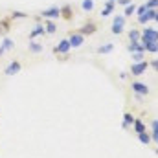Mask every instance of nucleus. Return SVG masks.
Segmentation results:
<instances>
[{
	"label": "nucleus",
	"instance_id": "aec40b11",
	"mask_svg": "<svg viewBox=\"0 0 158 158\" xmlns=\"http://www.w3.org/2000/svg\"><path fill=\"white\" fill-rule=\"evenodd\" d=\"M143 46H145V52H149V53H158V40L156 42H153V40H145L143 42Z\"/></svg>",
	"mask_w": 158,
	"mask_h": 158
},
{
	"label": "nucleus",
	"instance_id": "7ed1b4c3",
	"mask_svg": "<svg viewBox=\"0 0 158 158\" xmlns=\"http://www.w3.org/2000/svg\"><path fill=\"white\" fill-rule=\"evenodd\" d=\"M39 17L40 19H52V20H55V19L61 17V7L59 6H50V7H46V9L40 11Z\"/></svg>",
	"mask_w": 158,
	"mask_h": 158
},
{
	"label": "nucleus",
	"instance_id": "a211bd4d",
	"mask_svg": "<svg viewBox=\"0 0 158 158\" xmlns=\"http://www.w3.org/2000/svg\"><path fill=\"white\" fill-rule=\"evenodd\" d=\"M127 37H129V42L140 40V37H142V30H138V28H131L129 33H127Z\"/></svg>",
	"mask_w": 158,
	"mask_h": 158
},
{
	"label": "nucleus",
	"instance_id": "c85d7f7f",
	"mask_svg": "<svg viewBox=\"0 0 158 158\" xmlns=\"http://www.w3.org/2000/svg\"><path fill=\"white\" fill-rule=\"evenodd\" d=\"M145 6H147L149 9H158V0H147Z\"/></svg>",
	"mask_w": 158,
	"mask_h": 158
},
{
	"label": "nucleus",
	"instance_id": "393cba45",
	"mask_svg": "<svg viewBox=\"0 0 158 158\" xmlns=\"http://www.w3.org/2000/svg\"><path fill=\"white\" fill-rule=\"evenodd\" d=\"M132 125H134V131H136L138 134H140V132H145V123H143L142 119H134Z\"/></svg>",
	"mask_w": 158,
	"mask_h": 158
},
{
	"label": "nucleus",
	"instance_id": "f257e3e1",
	"mask_svg": "<svg viewBox=\"0 0 158 158\" xmlns=\"http://www.w3.org/2000/svg\"><path fill=\"white\" fill-rule=\"evenodd\" d=\"M125 24H127V19L123 15H114L112 19V26H110V31L112 35H121L125 31Z\"/></svg>",
	"mask_w": 158,
	"mask_h": 158
},
{
	"label": "nucleus",
	"instance_id": "4be33fe9",
	"mask_svg": "<svg viewBox=\"0 0 158 158\" xmlns=\"http://www.w3.org/2000/svg\"><path fill=\"white\" fill-rule=\"evenodd\" d=\"M28 50H30L31 53H40V52H42V44H40V42H37V40H30Z\"/></svg>",
	"mask_w": 158,
	"mask_h": 158
},
{
	"label": "nucleus",
	"instance_id": "c756f323",
	"mask_svg": "<svg viewBox=\"0 0 158 158\" xmlns=\"http://www.w3.org/2000/svg\"><path fill=\"white\" fill-rule=\"evenodd\" d=\"M145 11H147V6H145V4H142V6H138V7H136V15H138V17H142Z\"/></svg>",
	"mask_w": 158,
	"mask_h": 158
},
{
	"label": "nucleus",
	"instance_id": "412c9836",
	"mask_svg": "<svg viewBox=\"0 0 158 158\" xmlns=\"http://www.w3.org/2000/svg\"><path fill=\"white\" fill-rule=\"evenodd\" d=\"M136 7H138V6H136L134 2H131L129 6H125V7H123V17L129 19L131 15H134V13H136Z\"/></svg>",
	"mask_w": 158,
	"mask_h": 158
},
{
	"label": "nucleus",
	"instance_id": "2f4dec72",
	"mask_svg": "<svg viewBox=\"0 0 158 158\" xmlns=\"http://www.w3.org/2000/svg\"><path fill=\"white\" fill-rule=\"evenodd\" d=\"M131 2H132V0H118V2H116V6H121V7H125V6H129Z\"/></svg>",
	"mask_w": 158,
	"mask_h": 158
},
{
	"label": "nucleus",
	"instance_id": "ddd939ff",
	"mask_svg": "<svg viewBox=\"0 0 158 158\" xmlns=\"http://www.w3.org/2000/svg\"><path fill=\"white\" fill-rule=\"evenodd\" d=\"M114 9H116V2L107 0V2H105V7L101 9V17H110V15L114 13Z\"/></svg>",
	"mask_w": 158,
	"mask_h": 158
},
{
	"label": "nucleus",
	"instance_id": "f8f14e48",
	"mask_svg": "<svg viewBox=\"0 0 158 158\" xmlns=\"http://www.w3.org/2000/svg\"><path fill=\"white\" fill-rule=\"evenodd\" d=\"M40 35H46V30H44V22H39V24H35V28L31 30V33H30V40H35L37 37Z\"/></svg>",
	"mask_w": 158,
	"mask_h": 158
},
{
	"label": "nucleus",
	"instance_id": "9d476101",
	"mask_svg": "<svg viewBox=\"0 0 158 158\" xmlns=\"http://www.w3.org/2000/svg\"><path fill=\"white\" fill-rule=\"evenodd\" d=\"M61 19L66 20V22H70V20L74 19V7H72V4L61 6Z\"/></svg>",
	"mask_w": 158,
	"mask_h": 158
},
{
	"label": "nucleus",
	"instance_id": "5701e85b",
	"mask_svg": "<svg viewBox=\"0 0 158 158\" xmlns=\"http://www.w3.org/2000/svg\"><path fill=\"white\" fill-rule=\"evenodd\" d=\"M132 123H134V116H132L131 112H125V114H123V123H121V127L127 129V127H131Z\"/></svg>",
	"mask_w": 158,
	"mask_h": 158
},
{
	"label": "nucleus",
	"instance_id": "39448f33",
	"mask_svg": "<svg viewBox=\"0 0 158 158\" xmlns=\"http://www.w3.org/2000/svg\"><path fill=\"white\" fill-rule=\"evenodd\" d=\"M66 39H68V42H70L72 48H81V46L85 44V35L79 33V31H70Z\"/></svg>",
	"mask_w": 158,
	"mask_h": 158
},
{
	"label": "nucleus",
	"instance_id": "bb28decb",
	"mask_svg": "<svg viewBox=\"0 0 158 158\" xmlns=\"http://www.w3.org/2000/svg\"><path fill=\"white\" fill-rule=\"evenodd\" d=\"M131 57H132V61H134V63H140V61H143V59H145V52H132V53H131Z\"/></svg>",
	"mask_w": 158,
	"mask_h": 158
},
{
	"label": "nucleus",
	"instance_id": "2eb2a0df",
	"mask_svg": "<svg viewBox=\"0 0 158 158\" xmlns=\"http://www.w3.org/2000/svg\"><path fill=\"white\" fill-rule=\"evenodd\" d=\"M127 50L132 53V52H145V46L142 40H134V42H129L127 44Z\"/></svg>",
	"mask_w": 158,
	"mask_h": 158
},
{
	"label": "nucleus",
	"instance_id": "f03ea898",
	"mask_svg": "<svg viewBox=\"0 0 158 158\" xmlns=\"http://www.w3.org/2000/svg\"><path fill=\"white\" fill-rule=\"evenodd\" d=\"M98 28H99V24H98L96 20L88 19V20H85V22H83V26L79 28L77 31H79V33H83L85 37H88V35H94V33L98 31Z\"/></svg>",
	"mask_w": 158,
	"mask_h": 158
},
{
	"label": "nucleus",
	"instance_id": "b1692460",
	"mask_svg": "<svg viewBox=\"0 0 158 158\" xmlns=\"http://www.w3.org/2000/svg\"><path fill=\"white\" fill-rule=\"evenodd\" d=\"M81 9H83L85 13L94 11V0H81Z\"/></svg>",
	"mask_w": 158,
	"mask_h": 158
},
{
	"label": "nucleus",
	"instance_id": "72a5a7b5",
	"mask_svg": "<svg viewBox=\"0 0 158 158\" xmlns=\"http://www.w3.org/2000/svg\"><path fill=\"white\" fill-rule=\"evenodd\" d=\"M153 138H155V142L158 143V131H153Z\"/></svg>",
	"mask_w": 158,
	"mask_h": 158
},
{
	"label": "nucleus",
	"instance_id": "f704fd0d",
	"mask_svg": "<svg viewBox=\"0 0 158 158\" xmlns=\"http://www.w3.org/2000/svg\"><path fill=\"white\" fill-rule=\"evenodd\" d=\"M153 22H156L158 24V9H156V15H155V20H153Z\"/></svg>",
	"mask_w": 158,
	"mask_h": 158
},
{
	"label": "nucleus",
	"instance_id": "c9c22d12",
	"mask_svg": "<svg viewBox=\"0 0 158 158\" xmlns=\"http://www.w3.org/2000/svg\"><path fill=\"white\" fill-rule=\"evenodd\" d=\"M110 2H118V0H110Z\"/></svg>",
	"mask_w": 158,
	"mask_h": 158
},
{
	"label": "nucleus",
	"instance_id": "423d86ee",
	"mask_svg": "<svg viewBox=\"0 0 158 158\" xmlns=\"http://www.w3.org/2000/svg\"><path fill=\"white\" fill-rule=\"evenodd\" d=\"M70 50H72V46H70L68 39H61L57 42V46L53 48V53H57V55H70Z\"/></svg>",
	"mask_w": 158,
	"mask_h": 158
},
{
	"label": "nucleus",
	"instance_id": "1a4fd4ad",
	"mask_svg": "<svg viewBox=\"0 0 158 158\" xmlns=\"http://www.w3.org/2000/svg\"><path fill=\"white\" fill-rule=\"evenodd\" d=\"M131 88H132L136 94H140V96H147V94H149V86H147L145 83H142V81H132V83H131Z\"/></svg>",
	"mask_w": 158,
	"mask_h": 158
},
{
	"label": "nucleus",
	"instance_id": "6e6552de",
	"mask_svg": "<svg viewBox=\"0 0 158 158\" xmlns=\"http://www.w3.org/2000/svg\"><path fill=\"white\" fill-rule=\"evenodd\" d=\"M20 70H22V63H20V61H11V63L6 66L4 74H6V76H15V74H19Z\"/></svg>",
	"mask_w": 158,
	"mask_h": 158
},
{
	"label": "nucleus",
	"instance_id": "a878e982",
	"mask_svg": "<svg viewBox=\"0 0 158 158\" xmlns=\"http://www.w3.org/2000/svg\"><path fill=\"white\" fill-rule=\"evenodd\" d=\"M26 17H28V13H24V11H17V9H13L11 15H9L11 20H15V19H26Z\"/></svg>",
	"mask_w": 158,
	"mask_h": 158
},
{
	"label": "nucleus",
	"instance_id": "f3484780",
	"mask_svg": "<svg viewBox=\"0 0 158 158\" xmlns=\"http://www.w3.org/2000/svg\"><path fill=\"white\" fill-rule=\"evenodd\" d=\"M112 52H114V44L112 42H107V44L98 46V53L99 55H107V53H112Z\"/></svg>",
	"mask_w": 158,
	"mask_h": 158
},
{
	"label": "nucleus",
	"instance_id": "0eeeda50",
	"mask_svg": "<svg viewBox=\"0 0 158 158\" xmlns=\"http://www.w3.org/2000/svg\"><path fill=\"white\" fill-rule=\"evenodd\" d=\"M147 66H149V63L143 59V61H140V63H134V64L131 66V70H129V72H131L132 76H136V77H138V76H142V74L147 70Z\"/></svg>",
	"mask_w": 158,
	"mask_h": 158
},
{
	"label": "nucleus",
	"instance_id": "473e14b6",
	"mask_svg": "<svg viewBox=\"0 0 158 158\" xmlns=\"http://www.w3.org/2000/svg\"><path fill=\"white\" fill-rule=\"evenodd\" d=\"M151 127H153V131H158V119H153V123H151Z\"/></svg>",
	"mask_w": 158,
	"mask_h": 158
},
{
	"label": "nucleus",
	"instance_id": "9b49d317",
	"mask_svg": "<svg viewBox=\"0 0 158 158\" xmlns=\"http://www.w3.org/2000/svg\"><path fill=\"white\" fill-rule=\"evenodd\" d=\"M155 15H156V9H149V7H147V11H145L142 17H138V24H147V22L155 20Z\"/></svg>",
	"mask_w": 158,
	"mask_h": 158
},
{
	"label": "nucleus",
	"instance_id": "4468645a",
	"mask_svg": "<svg viewBox=\"0 0 158 158\" xmlns=\"http://www.w3.org/2000/svg\"><path fill=\"white\" fill-rule=\"evenodd\" d=\"M44 30H46V35H53V33L57 31V24H55V20L46 19V20H44Z\"/></svg>",
	"mask_w": 158,
	"mask_h": 158
},
{
	"label": "nucleus",
	"instance_id": "20e7f679",
	"mask_svg": "<svg viewBox=\"0 0 158 158\" xmlns=\"http://www.w3.org/2000/svg\"><path fill=\"white\" fill-rule=\"evenodd\" d=\"M142 42H145V40H153V42H156L158 40V30L156 28H151V26H145L143 30H142V37H140Z\"/></svg>",
	"mask_w": 158,
	"mask_h": 158
},
{
	"label": "nucleus",
	"instance_id": "6ab92c4d",
	"mask_svg": "<svg viewBox=\"0 0 158 158\" xmlns=\"http://www.w3.org/2000/svg\"><path fill=\"white\" fill-rule=\"evenodd\" d=\"M11 30V19H2L0 20V35H6Z\"/></svg>",
	"mask_w": 158,
	"mask_h": 158
},
{
	"label": "nucleus",
	"instance_id": "dca6fc26",
	"mask_svg": "<svg viewBox=\"0 0 158 158\" xmlns=\"http://www.w3.org/2000/svg\"><path fill=\"white\" fill-rule=\"evenodd\" d=\"M15 46V42H13V39H4L2 40V44H0V57L6 53V52H9L11 48Z\"/></svg>",
	"mask_w": 158,
	"mask_h": 158
},
{
	"label": "nucleus",
	"instance_id": "cd10ccee",
	"mask_svg": "<svg viewBox=\"0 0 158 158\" xmlns=\"http://www.w3.org/2000/svg\"><path fill=\"white\" fill-rule=\"evenodd\" d=\"M138 140H140L143 145H147V143L151 142V136H149L147 132H140V134H138Z\"/></svg>",
	"mask_w": 158,
	"mask_h": 158
},
{
	"label": "nucleus",
	"instance_id": "7c9ffc66",
	"mask_svg": "<svg viewBox=\"0 0 158 158\" xmlns=\"http://www.w3.org/2000/svg\"><path fill=\"white\" fill-rule=\"evenodd\" d=\"M149 66H153V70H155V72H158V57H155V59L149 63Z\"/></svg>",
	"mask_w": 158,
	"mask_h": 158
}]
</instances>
